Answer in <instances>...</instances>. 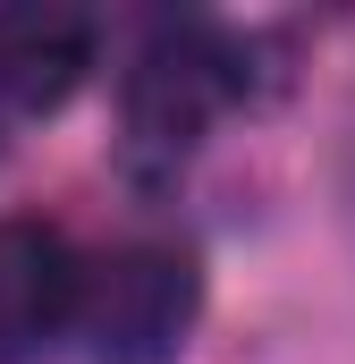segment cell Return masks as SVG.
Masks as SVG:
<instances>
[{
    "instance_id": "6da1fadb",
    "label": "cell",
    "mask_w": 355,
    "mask_h": 364,
    "mask_svg": "<svg viewBox=\"0 0 355 364\" xmlns=\"http://www.w3.org/2000/svg\"><path fill=\"white\" fill-rule=\"evenodd\" d=\"M195 314H203V272H195V246L178 237H136L77 279V322L93 364H178Z\"/></svg>"
},
{
    "instance_id": "7a4b0ae2",
    "label": "cell",
    "mask_w": 355,
    "mask_h": 364,
    "mask_svg": "<svg viewBox=\"0 0 355 364\" xmlns=\"http://www.w3.org/2000/svg\"><path fill=\"white\" fill-rule=\"evenodd\" d=\"M229 93H237V51L212 26H161L127 68V153L144 170L195 153L203 127L229 110Z\"/></svg>"
},
{
    "instance_id": "3957f363",
    "label": "cell",
    "mask_w": 355,
    "mask_h": 364,
    "mask_svg": "<svg viewBox=\"0 0 355 364\" xmlns=\"http://www.w3.org/2000/svg\"><path fill=\"white\" fill-rule=\"evenodd\" d=\"M77 279L85 263L51 220H0V364L51 348V331L77 322Z\"/></svg>"
},
{
    "instance_id": "277c9868",
    "label": "cell",
    "mask_w": 355,
    "mask_h": 364,
    "mask_svg": "<svg viewBox=\"0 0 355 364\" xmlns=\"http://www.w3.org/2000/svg\"><path fill=\"white\" fill-rule=\"evenodd\" d=\"M93 68V26L68 9H0V102L60 110Z\"/></svg>"
}]
</instances>
